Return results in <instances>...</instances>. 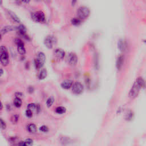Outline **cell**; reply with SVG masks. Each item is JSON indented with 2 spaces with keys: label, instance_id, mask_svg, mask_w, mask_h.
<instances>
[{
  "label": "cell",
  "instance_id": "6da1fadb",
  "mask_svg": "<svg viewBox=\"0 0 146 146\" xmlns=\"http://www.w3.org/2000/svg\"><path fill=\"white\" fill-rule=\"evenodd\" d=\"M145 81L143 78L140 77L137 79L129 92V97L132 99H134L138 97L140 90L145 86Z\"/></svg>",
  "mask_w": 146,
  "mask_h": 146
},
{
  "label": "cell",
  "instance_id": "7a4b0ae2",
  "mask_svg": "<svg viewBox=\"0 0 146 146\" xmlns=\"http://www.w3.org/2000/svg\"><path fill=\"white\" fill-rule=\"evenodd\" d=\"M90 14V10L89 8L86 6H81L77 11V17L81 20H85L89 17Z\"/></svg>",
  "mask_w": 146,
  "mask_h": 146
},
{
  "label": "cell",
  "instance_id": "3957f363",
  "mask_svg": "<svg viewBox=\"0 0 146 146\" xmlns=\"http://www.w3.org/2000/svg\"><path fill=\"white\" fill-rule=\"evenodd\" d=\"M0 54H1V63L4 66H6L9 64V54L8 50L5 46H2L0 48Z\"/></svg>",
  "mask_w": 146,
  "mask_h": 146
},
{
  "label": "cell",
  "instance_id": "277c9868",
  "mask_svg": "<svg viewBox=\"0 0 146 146\" xmlns=\"http://www.w3.org/2000/svg\"><path fill=\"white\" fill-rule=\"evenodd\" d=\"M46 61V56L42 52H39L37 54L36 58L34 59V66L36 69H40L43 67Z\"/></svg>",
  "mask_w": 146,
  "mask_h": 146
},
{
  "label": "cell",
  "instance_id": "5b68a950",
  "mask_svg": "<svg viewBox=\"0 0 146 146\" xmlns=\"http://www.w3.org/2000/svg\"><path fill=\"white\" fill-rule=\"evenodd\" d=\"M31 18L34 21L39 23L44 22L46 20L44 13L42 11H38L31 13Z\"/></svg>",
  "mask_w": 146,
  "mask_h": 146
},
{
  "label": "cell",
  "instance_id": "8992f818",
  "mask_svg": "<svg viewBox=\"0 0 146 146\" xmlns=\"http://www.w3.org/2000/svg\"><path fill=\"white\" fill-rule=\"evenodd\" d=\"M57 39L54 36L52 35H49L45 38L44 43L45 46L48 49H52L54 45L56 44Z\"/></svg>",
  "mask_w": 146,
  "mask_h": 146
},
{
  "label": "cell",
  "instance_id": "52a82bcc",
  "mask_svg": "<svg viewBox=\"0 0 146 146\" xmlns=\"http://www.w3.org/2000/svg\"><path fill=\"white\" fill-rule=\"evenodd\" d=\"M72 91L74 94H81L83 91V86L79 82H76L72 86Z\"/></svg>",
  "mask_w": 146,
  "mask_h": 146
},
{
  "label": "cell",
  "instance_id": "ba28073f",
  "mask_svg": "<svg viewBox=\"0 0 146 146\" xmlns=\"http://www.w3.org/2000/svg\"><path fill=\"white\" fill-rule=\"evenodd\" d=\"M68 62L70 65L75 66L78 62V57L74 52H70L68 55Z\"/></svg>",
  "mask_w": 146,
  "mask_h": 146
},
{
  "label": "cell",
  "instance_id": "9c48e42d",
  "mask_svg": "<svg viewBox=\"0 0 146 146\" xmlns=\"http://www.w3.org/2000/svg\"><path fill=\"white\" fill-rule=\"evenodd\" d=\"M17 30H18V33L21 35V36H22L23 37L26 38V39H29V36L26 35V29L24 25H20V26L17 27Z\"/></svg>",
  "mask_w": 146,
  "mask_h": 146
},
{
  "label": "cell",
  "instance_id": "30bf717a",
  "mask_svg": "<svg viewBox=\"0 0 146 146\" xmlns=\"http://www.w3.org/2000/svg\"><path fill=\"white\" fill-rule=\"evenodd\" d=\"M54 56L58 59H62L65 57V52L62 49H57L54 52Z\"/></svg>",
  "mask_w": 146,
  "mask_h": 146
},
{
  "label": "cell",
  "instance_id": "8fae6325",
  "mask_svg": "<svg viewBox=\"0 0 146 146\" xmlns=\"http://www.w3.org/2000/svg\"><path fill=\"white\" fill-rule=\"evenodd\" d=\"M17 27H15V26H5V27H4L1 31V36H2L3 35L6 34V33H8L10 31L17 30Z\"/></svg>",
  "mask_w": 146,
  "mask_h": 146
},
{
  "label": "cell",
  "instance_id": "7c38bea8",
  "mask_svg": "<svg viewBox=\"0 0 146 146\" xmlns=\"http://www.w3.org/2000/svg\"><path fill=\"white\" fill-rule=\"evenodd\" d=\"M124 61H125V57L123 55H120L118 57L117 60H116V66L118 70H120L122 68V66L124 63Z\"/></svg>",
  "mask_w": 146,
  "mask_h": 146
},
{
  "label": "cell",
  "instance_id": "4fadbf2b",
  "mask_svg": "<svg viewBox=\"0 0 146 146\" xmlns=\"http://www.w3.org/2000/svg\"><path fill=\"white\" fill-rule=\"evenodd\" d=\"M73 85V81L70 79L65 80V81H63L62 83H61V87H62L63 89H66V90L72 87Z\"/></svg>",
  "mask_w": 146,
  "mask_h": 146
},
{
  "label": "cell",
  "instance_id": "5bb4252c",
  "mask_svg": "<svg viewBox=\"0 0 146 146\" xmlns=\"http://www.w3.org/2000/svg\"><path fill=\"white\" fill-rule=\"evenodd\" d=\"M7 13H8V14L10 17V18L13 20V21L15 22L16 23H20L21 22V21H20V18L19 17L17 16L14 13H13V11H11L10 10H7Z\"/></svg>",
  "mask_w": 146,
  "mask_h": 146
},
{
  "label": "cell",
  "instance_id": "9a60e30c",
  "mask_svg": "<svg viewBox=\"0 0 146 146\" xmlns=\"http://www.w3.org/2000/svg\"><path fill=\"white\" fill-rule=\"evenodd\" d=\"M27 109L31 110L33 112H34L36 113H38L39 111V107L35 103H30L27 106Z\"/></svg>",
  "mask_w": 146,
  "mask_h": 146
},
{
  "label": "cell",
  "instance_id": "2e32d148",
  "mask_svg": "<svg viewBox=\"0 0 146 146\" xmlns=\"http://www.w3.org/2000/svg\"><path fill=\"white\" fill-rule=\"evenodd\" d=\"M127 47V45L123 40H120L118 42V48L122 52H124Z\"/></svg>",
  "mask_w": 146,
  "mask_h": 146
},
{
  "label": "cell",
  "instance_id": "e0dca14e",
  "mask_svg": "<svg viewBox=\"0 0 146 146\" xmlns=\"http://www.w3.org/2000/svg\"><path fill=\"white\" fill-rule=\"evenodd\" d=\"M27 129L30 133H35L36 131V127L34 124L31 123L27 125Z\"/></svg>",
  "mask_w": 146,
  "mask_h": 146
},
{
  "label": "cell",
  "instance_id": "ac0fdd59",
  "mask_svg": "<svg viewBox=\"0 0 146 146\" xmlns=\"http://www.w3.org/2000/svg\"><path fill=\"white\" fill-rule=\"evenodd\" d=\"M82 20L79 18L78 17H75V18H73L71 19V23L73 25L75 26H78L81 24Z\"/></svg>",
  "mask_w": 146,
  "mask_h": 146
},
{
  "label": "cell",
  "instance_id": "d6986e66",
  "mask_svg": "<svg viewBox=\"0 0 146 146\" xmlns=\"http://www.w3.org/2000/svg\"><path fill=\"white\" fill-rule=\"evenodd\" d=\"M66 111V110L65 108L61 107V106L57 107L55 110V112L57 114H63L65 113Z\"/></svg>",
  "mask_w": 146,
  "mask_h": 146
},
{
  "label": "cell",
  "instance_id": "ffe728a7",
  "mask_svg": "<svg viewBox=\"0 0 146 146\" xmlns=\"http://www.w3.org/2000/svg\"><path fill=\"white\" fill-rule=\"evenodd\" d=\"M13 103H14V106H15L16 107H18H18H20L21 106V105H22V100H21V99H20V98L16 97V98L14 99Z\"/></svg>",
  "mask_w": 146,
  "mask_h": 146
},
{
  "label": "cell",
  "instance_id": "44dd1931",
  "mask_svg": "<svg viewBox=\"0 0 146 146\" xmlns=\"http://www.w3.org/2000/svg\"><path fill=\"white\" fill-rule=\"evenodd\" d=\"M47 76V71L45 69L42 70L39 73L38 75V78L39 79H45Z\"/></svg>",
  "mask_w": 146,
  "mask_h": 146
},
{
  "label": "cell",
  "instance_id": "7402d4cb",
  "mask_svg": "<svg viewBox=\"0 0 146 146\" xmlns=\"http://www.w3.org/2000/svg\"><path fill=\"white\" fill-rule=\"evenodd\" d=\"M17 51L20 54L24 55L26 53V49L24 47V45H20L17 46Z\"/></svg>",
  "mask_w": 146,
  "mask_h": 146
},
{
  "label": "cell",
  "instance_id": "603a6c76",
  "mask_svg": "<svg viewBox=\"0 0 146 146\" xmlns=\"http://www.w3.org/2000/svg\"><path fill=\"white\" fill-rule=\"evenodd\" d=\"M54 101V99L53 98H49L47 100V101H46V106H47V107L49 108L50 107L52 106V104H53Z\"/></svg>",
  "mask_w": 146,
  "mask_h": 146
},
{
  "label": "cell",
  "instance_id": "cb8c5ba5",
  "mask_svg": "<svg viewBox=\"0 0 146 146\" xmlns=\"http://www.w3.org/2000/svg\"><path fill=\"white\" fill-rule=\"evenodd\" d=\"M19 119V116L18 115H14L11 117V122L13 124H16L18 122Z\"/></svg>",
  "mask_w": 146,
  "mask_h": 146
},
{
  "label": "cell",
  "instance_id": "d4e9b609",
  "mask_svg": "<svg viewBox=\"0 0 146 146\" xmlns=\"http://www.w3.org/2000/svg\"><path fill=\"white\" fill-rule=\"evenodd\" d=\"M16 44L17 45V46H20V45H24V43L22 41L20 38H16L14 40Z\"/></svg>",
  "mask_w": 146,
  "mask_h": 146
},
{
  "label": "cell",
  "instance_id": "484cf974",
  "mask_svg": "<svg viewBox=\"0 0 146 146\" xmlns=\"http://www.w3.org/2000/svg\"><path fill=\"white\" fill-rule=\"evenodd\" d=\"M26 115L27 117L31 118L33 115V113L31 110H30L29 109H27L26 111Z\"/></svg>",
  "mask_w": 146,
  "mask_h": 146
},
{
  "label": "cell",
  "instance_id": "4316f807",
  "mask_svg": "<svg viewBox=\"0 0 146 146\" xmlns=\"http://www.w3.org/2000/svg\"><path fill=\"white\" fill-rule=\"evenodd\" d=\"M24 141L25 146H31L33 143V140H31V139H26V141Z\"/></svg>",
  "mask_w": 146,
  "mask_h": 146
},
{
  "label": "cell",
  "instance_id": "83f0119b",
  "mask_svg": "<svg viewBox=\"0 0 146 146\" xmlns=\"http://www.w3.org/2000/svg\"><path fill=\"white\" fill-rule=\"evenodd\" d=\"M40 130L43 132H46L49 131V128L46 125H42L40 127Z\"/></svg>",
  "mask_w": 146,
  "mask_h": 146
},
{
  "label": "cell",
  "instance_id": "f1b7e54d",
  "mask_svg": "<svg viewBox=\"0 0 146 146\" xmlns=\"http://www.w3.org/2000/svg\"><path fill=\"white\" fill-rule=\"evenodd\" d=\"M1 127L2 130L5 129V128H6L5 122H4L2 119H1Z\"/></svg>",
  "mask_w": 146,
  "mask_h": 146
},
{
  "label": "cell",
  "instance_id": "f546056e",
  "mask_svg": "<svg viewBox=\"0 0 146 146\" xmlns=\"http://www.w3.org/2000/svg\"><path fill=\"white\" fill-rule=\"evenodd\" d=\"M132 113L131 112H128V113L126 115V119H128V120H130V119H132Z\"/></svg>",
  "mask_w": 146,
  "mask_h": 146
},
{
  "label": "cell",
  "instance_id": "4dcf8cb0",
  "mask_svg": "<svg viewBox=\"0 0 146 146\" xmlns=\"http://www.w3.org/2000/svg\"><path fill=\"white\" fill-rule=\"evenodd\" d=\"M16 97L20 98L21 97H22V94L21 93H17L16 94Z\"/></svg>",
  "mask_w": 146,
  "mask_h": 146
},
{
  "label": "cell",
  "instance_id": "1f68e13d",
  "mask_svg": "<svg viewBox=\"0 0 146 146\" xmlns=\"http://www.w3.org/2000/svg\"><path fill=\"white\" fill-rule=\"evenodd\" d=\"M28 90H29V93H33V91H34V89H33V87H29V88Z\"/></svg>",
  "mask_w": 146,
  "mask_h": 146
},
{
  "label": "cell",
  "instance_id": "d6a6232c",
  "mask_svg": "<svg viewBox=\"0 0 146 146\" xmlns=\"http://www.w3.org/2000/svg\"><path fill=\"white\" fill-rule=\"evenodd\" d=\"M77 2V0H72V1H71V4H72V5H75V4Z\"/></svg>",
  "mask_w": 146,
  "mask_h": 146
},
{
  "label": "cell",
  "instance_id": "836d02e7",
  "mask_svg": "<svg viewBox=\"0 0 146 146\" xmlns=\"http://www.w3.org/2000/svg\"><path fill=\"white\" fill-rule=\"evenodd\" d=\"M23 2L25 3V4H29V2H30V0H21Z\"/></svg>",
  "mask_w": 146,
  "mask_h": 146
},
{
  "label": "cell",
  "instance_id": "e575fe53",
  "mask_svg": "<svg viewBox=\"0 0 146 146\" xmlns=\"http://www.w3.org/2000/svg\"><path fill=\"white\" fill-rule=\"evenodd\" d=\"M3 74V70L2 68H1V76H2Z\"/></svg>",
  "mask_w": 146,
  "mask_h": 146
},
{
  "label": "cell",
  "instance_id": "d590c367",
  "mask_svg": "<svg viewBox=\"0 0 146 146\" xmlns=\"http://www.w3.org/2000/svg\"><path fill=\"white\" fill-rule=\"evenodd\" d=\"M145 42H146V41H145Z\"/></svg>",
  "mask_w": 146,
  "mask_h": 146
}]
</instances>
